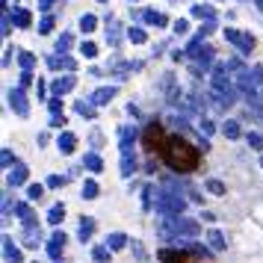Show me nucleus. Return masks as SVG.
<instances>
[{
	"mask_svg": "<svg viewBox=\"0 0 263 263\" xmlns=\"http://www.w3.org/2000/svg\"><path fill=\"white\" fill-rule=\"evenodd\" d=\"M163 160L168 168H174V172H196L198 163H201V151L198 148H192L186 139H178V136H168L163 145Z\"/></svg>",
	"mask_w": 263,
	"mask_h": 263,
	"instance_id": "obj_1",
	"label": "nucleus"
},
{
	"mask_svg": "<svg viewBox=\"0 0 263 263\" xmlns=\"http://www.w3.org/2000/svg\"><path fill=\"white\" fill-rule=\"evenodd\" d=\"M160 263H207L198 252H172V248H163L160 252Z\"/></svg>",
	"mask_w": 263,
	"mask_h": 263,
	"instance_id": "obj_2",
	"label": "nucleus"
},
{
	"mask_svg": "<svg viewBox=\"0 0 263 263\" xmlns=\"http://www.w3.org/2000/svg\"><path fill=\"white\" fill-rule=\"evenodd\" d=\"M142 139H145V148H148V151H163V145H166V136H163V128H160V124H148L145 133H142Z\"/></svg>",
	"mask_w": 263,
	"mask_h": 263,
	"instance_id": "obj_3",
	"label": "nucleus"
},
{
	"mask_svg": "<svg viewBox=\"0 0 263 263\" xmlns=\"http://www.w3.org/2000/svg\"><path fill=\"white\" fill-rule=\"evenodd\" d=\"M6 100H9V106H12L21 118H27V116H30V104H27L24 89H9V92H6Z\"/></svg>",
	"mask_w": 263,
	"mask_h": 263,
	"instance_id": "obj_4",
	"label": "nucleus"
},
{
	"mask_svg": "<svg viewBox=\"0 0 263 263\" xmlns=\"http://www.w3.org/2000/svg\"><path fill=\"white\" fill-rule=\"evenodd\" d=\"M225 38L228 42H234L242 54H248V50H254V36L252 33H240V30H230V27H225Z\"/></svg>",
	"mask_w": 263,
	"mask_h": 263,
	"instance_id": "obj_5",
	"label": "nucleus"
},
{
	"mask_svg": "<svg viewBox=\"0 0 263 263\" xmlns=\"http://www.w3.org/2000/svg\"><path fill=\"white\" fill-rule=\"evenodd\" d=\"M74 86H77V77H74V74H66V77H56V80L50 83V92H54V98H62Z\"/></svg>",
	"mask_w": 263,
	"mask_h": 263,
	"instance_id": "obj_6",
	"label": "nucleus"
},
{
	"mask_svg": "<svg viewBox=\"0 0 263 263\" xmlns=\"http://www.w3.org/2000/svg\"><path fill=\"white\" fill-rule=\"evenodd\" d=\"M116 95H118V89H116V86H100V89L92 92V104H95V106H106Z\"/></svg>",
	"mask_w": 263,
	"mask_h": 263,
	"instance_id": "obj_7",
	"label": "nucleus"
},
{
	"mask_svg": "<svg viewBox=\"0 0 263 263\" xmlns=\"http://www.w3.org/2000/svg\"><path fill=\"white\" fill-rule=\"evenodd\" d=\"M213 54H216V50L204 44V48H198V50L192 54V56H196V62H198L201 68H210V66H216V56H213Z\"/></svg>",
	"mask_w": 263,
	"mask_h": 263,
	"instance_id": "obj_8",
	"label": "nucleus"
},
{
	"mask_svg": "<svg viewBox=\"0 0 263 263\" xmlns=\"http://www.w3.org/2000/svg\"><path fill=\"white\" fill-rule=\"evenodd\" d=\"M56 148H60V151H62V154H71V151H74V148H77V136H74V133H60V136H56Z\"/></svg>",
	"mask_w": 263,
	"mask_h": 263,
	"instance_id": "obj_9",
	"label": "nucleus"
},
{
	"mask_svg": "<svg viewBox=\"0 0 263 263\" xmlns=\"http://www.w3.org/2000/svg\"><path fill=\"white\" fill-rule=\"evenodd\" d=\"M24 180H27V166L15 163L9 168V186H18V184H24Z\"/></svg>",
	"mask_w": 263,
	"mask_h": 263,
	"instance_id": "obj_10",
	"label": "nucleus"
},
{
	"mask_svg": "<svg viewBox=\"0 0 263 263\" xmlns=\"http://www.w3.org/2000/svg\"><path fill=\"white\" fill-rule=\"evenodd\" d=\"M190 15H192V18H198V21L204 18L207 24H210V21H216V12H213L210 6H204V3H196V6L190 9Z\"/></svg>",
	"mask_w": 263,
	"mask_h": 263,
	"instance_id": "obj_11",
	"label": "nucleus"
},
{
	"mask_svg": "<svg viewBox=\"0 0 263 263\" xmlns=\"http://www.w3.org/2000/svg\"><path fill=\"white\" fill-rule=\"evenodd\" d=\"M236 86H240V89H242V92H246V95H252V92H254V86H258V83H254V77H252V74H248V71H246V68H242V71H240V74H236Z\"/></svg>",
	"mask_w": 263,
	"mask_h": 263,
	"instance_id": "obj_12",
	"label": "nucleus"
},
{
	"mask_svg": "<svg viewBox=\"0 0 263 263\" xmlns=\"http://www.w3.org/2000/svg\"><path fill=\"white\" fill-rule=\"evenodd\" d=\"M12 24L21 27V30H27V27L33 24V15H30L27 9H15V12H12Z\"/></svg>",
	"mask_w": 263,
	"mask_h": 263,
	"instance_id": "obj_13",
	"label": "nucleus"
},
{
	"mask_svg": "<svg viewBox=\"0 0 263 263\" xmlns=\"http://www.w3.org/2000/svg\"><path fill=\"white\" fill-rule=\"evenodd\" d=\"M142 18H145L148 24H154V27H166V24H168V18H166L163 12H154V9H145Z\"/></svg>",
	"mask_w": 263,
	"mask_h": 263,
	"instance_id": "obj_14",
	"label": "nucleus"
},
{
	"mask_svg": "<svg viewBox=\"0 0 263 263\" xmlns=\"http://www.w3.org/2000/svg\"><path fill=\"white\" fill-rule=\"evenodd\" d=\"M222 133H225V139H240V136H242V128H240L236 118H228L225 128H222Z\"/></svg>",
	"mask_w": 263,
	"mask_h": 263,
	"instance_id": "obj_15",
	"label": "nucleus"
},
{
	"mask_svg": "<svg viewBox=\"0 0 263 263\" xmlns=\"http://www.w3.org/2000/svg\"><path fill=\"white\" fill-rule=\"evenodd\" d=\"M83 168H89V172H104V160L92 151V154H86V157H83Z\"/></svg>",
	"mask_w": 263,
	"mask_h": 263,
	"instance_id": "obj_16",
	"label": "nucleus"
},
{
	"mask_svg": "<svg viewBox=\"0 0 263 263\" xmlns=\"http://www.w3.org/2000/svg\"><path fill=\"white\" fill-rule=\"evenodd\" d=\"M133 172H136V160H133V154L130 151H122V174L130 178Z\"/></svg>",
	"mask_w": 263,
	"mask_h": 263,
	"instance_id": "obj_17",
	"label": "nucleus"
},
{
	"mask_svg": "<svg viewBox=\"0 0 263 263\" xmlns=\"http://www.w3.org/2000/svg\"><path fill=\"white\" fill-rule=\"evenodd\" d=\"M74 48V36L71 33H62L60 38H56V54H68Z\"/></svg>",
	"mask_w": 263,
	"mask_h": 263,
	"instance_id": "obj_18",
	"label": "nucleus"
},
{
	"mask_svg": "<svg viewBox=\"0 0 263 263\" xmlns=\"http://www.w3.org/2000/svg\"><path fill=\"white\" fill-rule=\"evenodd\" d=\"M74 110H77L83 118H95V104H89V100H77Z\"/></svg>",
	"mask_w": 263,
	"mask_h": 263,
	"instance_id": "obj_19",
	"label": "nucleus"
},
{
	"mask_svg": "<svg viewBox=\"0 0 263 263\" xmlns=\"http://www.w3.org/2000/svg\"><path fill=\"white\" fill-rule=\"evenodd\" d=\"M18 66H21V71H33L36 68V56L33 54H27V50H21V54H18Z\"/></svg>",
	"mask_w": 263,
	"mask_h": 263,
	"instance_id": "obj_20",
	"label": "nucleus"
},
{
	"mask_svg": "<svg viewBox=\"0 0 263 263\" xmlns=\"http://www.w3.org/2000/svg\"><path fill=\"white\" fill-rule=\"evenodd\" d=\"M128 38H130L133 44H145V42H148V33H145L142 27H130V30H128Z\"/></svg>",
	"mask_w": 263,
	"mask_h": 263,
	"instance_id": "obj_21",
	"label": "nucleus"
},
{
	"mask_svg": "<svg viewBox=\"0 0 263 263\" xmlns=\"http://www.w3.org/2000/svg\"><path fill=\"white\" fill-rule=\"evenodd\" d=\"M133 139H136V130L133 128H122V151H130Z\"/></svg>",
	"mask_w": 263,
	"mask_h": 263,
	"instance_id": "obj_22",
	"label": "nucleus"
},
{
	"mask_svg": "<svg viewBox=\"0 0 263 263\" xmlns=\"http://www.w3.org/2000/svg\"><path fill=\"white\" fill-rule=\"evenodd\" d=\"M95 27H98V18H95V15H83V18H80V30H83V33H95Z\"/></svg>",
	"mask_w": 263,
	"mask_h": 263,
	"instance_id": "obj_23",
	"label": "nucleus"
},
{
	"mask_svg": "<svg viewBox=\"0 0 263 263\" xmlns=\"http://www.w3.org/2000/svg\"><path fill=\"white\" fill-rule=\"evenodd\" d=\"M80 54H83L86 60H95V56H98V44H95V42H83V44H80Z\"/></svg>",
	"mask_w": 263,
	"mask_h": 263,
	"instance_id": "obj_24",
	"label": "nucleus"
},
{
	"mask_svg": "<svg viewBox=\"0 0 263 263\" xmlns=\"http://www.w3.org/2000/svg\"><path fill=\"white\" fill-rule=\"evenodd\" d=\"M54 27H56L54 15H44V18H42V24H38V33H42V36H48V33H54Z\"/></svg>",
	"mask_w": 263,
	"mask_h": 263,
	"instance_id": "obj_25",
	"label": "nucleus"
},
{
	"mask_svg": "<svg viewBox=\"0 0 263 263\" xmlns=\"http://www.w3.org/2000/svg\"><path fill=\"white\" fill-rule=\"evenodd\" d=\"M207 192L222 196V192H225V184H222V180H216V178H210V180H207Z\"/></svg>",
	"mask_w": 263,
	"mask_h": 263,
	"instance_id": "obj_26",
	"label": "nucleus"
},
{
	"mask_svg": "<svg viewBox=\"0 0 263 263\" xmlns=\"http://www.w3.org/2000/svg\"><path fill=\"white\" fill-rule=\"evenodd\" d=\"M0 163H3V168H6V172L15 166V157H12V151H9V148H3V151H0Z\"/></svg>",
	"mask_w": 263,
	"mask_h": 263,
	"instance_id": "obj_27",
	"label": "nucleus"
},
{
	"mask_svg": "<svg viewBox=\"0 0 263 263\" xmlns=\"http://www.w3.org/2000/svg\"><path fill=\"white\" fill-rule=\"evenodd\" d=\"M83 198H98V184H95V180H86V184H83Z\"/></svg>",
	"mask_w": 263,
	"mask_h": 263,
	"instance_id": "obj_28",
	"label": "nucleus"
},
{
	"mask_svg": "<svg viewBox=\"0 0 263 263\" xmlns=\"http://www.w3.org/2000/svg\"><path fill=\"white\" fill-rule=\"evenodd\" d=\"M33 71H21V80H18V89H30L33 86Z\"/></svg>",
	"mask_w": 263,
	"mask_h": 263,
	"instance_id": "obj_29",
	"label": "nucleus"
},
{
	"mask_svg": "<svg viewBox=\"0 0 263 263\" xmlns=\"http://www.w3.org/2000/svg\"><path fill=\"white\" fill-rule=\"evenodd\" d=\"M60 68H66L68 74H71V71L77 68V60H74V56H60Z\"/></svg>",
	"mask_w": 263,
	"mask_h": 263,
	"instance_id": "obj_30",
	"label": "nucleus"
},
{
	"mask_svg": "<svg viewBox=\"0 0 263 263\" xmlns=\"http://www.w3.org/2000/svg\"><path fill=\"white\" fill-rule=\"evenodd\" d=\"M48 106H50V112H54V116H62V100H60V98H50V100H48Z\"/></svg>",
	"mask_w": 263,
	"mask_h": 263,
	"instance_id": "obj_31",
	"label": "nucleus"
},
{
	"mask_svg": "<svg viewBox=\"0 0 263 263\" xmlns=\"http://www.w3.org/2000/svg\"><path fill=\"white\" fill-rule=\"evenodd\" d=\"M248 145L260 151V148H263V136H260V133H248Z\"/></svg>",
	"mask_w": 263,
	"mask_h": 263,
	"instance_id": "obj_32",
	"label": "nucleus"
},
{
	"mask_svg": "<svg viewBox=\"0 0 263 263\" xmlns=\"http://www.w3.org/2000/svg\"><path fill=\"white\" fill-rule=\"evenodd\" d=\"M186 30H190V21H184V18H180V21H174V33H178V36H184Z\"/></svg>",
	"mask_w": 263,
	"mask_h": 263,
	"instance_id": "obj_33",
	"label": "nucleus"
},
{
	"mask_svg": "<svg viewBox=\"0 0 263 263\" xmlns=\"http://www.w3.org/2000/svg\"><path fill=\"white\" fill-rule=\"evenodd\" d=\"M252 77H254V83H258V86H263V66L252 68Z\"/></svg>",
	"mask_w": 263,
	"mask_h": 263,
	"instance_id": "obj_34",
	"label": "nucleus"
},
{
	"mask_svg": "<svg viewBox=\"0 0 263 263\" xmlns=\"http://www.w3.org/2000/svg\"><path fill=\"white\" fill-rule=\"evenodd\" d=\"M66 184V178H60V174H50L48 178V186H62Z\"/></svg>",
	"mask_w": 263,
	"mask_h": 263,
	"instance_id": "obj_35",
	"label": "nucleus"
},
{
	"mask_svg": "<svg viewBox=\"0 0 263 263\" xmlns=\"http://www.w3.org/2000/svg\"><path fill=\"white\" fill-rule=\"evenodd\" d=\"M62 213H66V210H62V204H60V207H54V210H50V222H60V219H62Z\"/></svg>",
	"mask_w": 263,
	"mask_h": 263,
	"instance_id": "obj_36",
	"label": "nucleus"
},
{
	"mask_svg": "<svg viewBox=\"0 0 263 263\" xmlns=\"http://www.w3.org/2000/svg\"><path fill=\"white\" fill-rule=\"evenodd\" d=\"M54 3H56V0H38V9H42V12L48 15V12L54 9Z\"/></svg>",
	"mask_w": 263,
	"mask_h": 263,
	"instance_id": "obj_37",
	"label": "nucleus"
},
{
	"mask_svg": "<svg viewBox=\"0 0 263 263\" xmlns=\"http://www.w3.org/2000/svg\"><path fill=\"white\" fill-rule=\"evenodd\" d=\"M198 130H204V133H207V136H210V133L216 130V128H213V122H207V118H204V122L198 124Z\"/></svg>",
	"mask_w": 263,
	"mask_h": 263,
	"instance_id": "obj_38",
	"label": "nucleus"
},
{
	"mask_svg": "<svg viewBox=\"0 0 263 263\" xmlns=\"http://www.w3.org/2000/svg\"><path fill=\"white\" fill-rule=\"evenodd\" d=\"M213 30H216V21H210V24H204V27L198 30V36H210V33H213Z\"/></svg>",
	"mask_w": 263,
	"mask_h": 263,
	"instance_id": "obj_39",
	"label": "nucleus"
},
{
	"mask_svg": "<svg viewBox=\"0 0 263 263\" xmlns=\"http://www.w3.org/2000/svg\"><path fill=\"white\" fill-rule=\"evenodd\" d=\"M27 196H30V198H33V201H36V198L42 196V186H38V184H33V186L27 190Z\"/></svg>",
	"mask_w": 263,
	"mask_h": 263,
	"instance_id": "obj_40",
	"label": "nucleus"
},
{
	"mask_svg": "<svg viewBox=\"0 0 263 263\" xmlns=\"http://www.w3.org/2000/svg\"><path fill=\"white\" fill-rule=\"evenodd\" d=\"M9 27H12V24H9V12H3V30H0V33L9 36Z\"/></svg>",
	"mask_w": 263,
	"mask_h": 263,
	"instance_id": "obj_41",
	"label": "nucleus"
},
{
	"mask_svg": "<svg viewBox=\"0 0 263 263\" xmlns=\"http://www.w3.org/2000/svg\"><path fill=\"white\" fill-rule=\"evenodd\" d=\"M50 124H54V128H60V124H66V118H62V116H54V118H50Z\"/></svg>",
	"mask_w": 263,
	"mask_h": 263,
	"instance_id": "obj_42",
	"label": "nucleus"
},
{
	"mask_svg": "<svg viewBox=\"0 0 263 263\" xmlns=\"http://www.w3.org/2000/svg\"><path fill=\"white\" fill-rule=\"evenodd\" d=\"M92 145H95V148H100V133L98 130L92 133Z\"/></svg>",
	"mask_w": 263,
	"mask_h": 263,
	"instance_id": "obj_43",
	"label": "nucleus"
},
{
	"mask_svg": "<svg viewBox=\"0 0 263 263\" xmlns=\"http://www.w3.org/2000/svg\"><path fill=\"white\" fill-rule=\"evenodd\" d=\"M254 6H258V9L263 12V0H254Z\"/></svg>",
	"mask_w": 263,
	"mask_h": 263,
	"instance_id": "obj_44",
	"label": "nucleus"
},
{
	"mask_svg": "<svg viewBox=\"0 0 263 263\" xmlns=\"http://www.w3.org/2000/svg\"><path fill=\"white\" fill-rule=\"evenodd\" d=\"M260 166H263V157H260Z\"/></svg>",
	"mask_w": 263,
	"mask_h": 263,
	"instance_id": "obj_45",
	"label": "nucleus"
},
{
	"mask_svg": "<svg viewBox=\"0 0 263 263\" xmlns=\"http://www.w3.org/2000/svg\"><path fill=\"white\" fill-rule=\"evenodd\" d=\"M100 3H106V0H100Z\"/></svg>",
	"mask_w": 263,
	"mask_h": 263,
	"instance_id": "obj_46",
	"label": "nucleus"
}]
</instances>
